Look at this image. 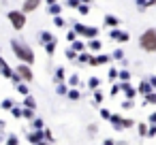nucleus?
Returning a JSON list of instances; mask_svg holds the SVG:
<instances>
[{
  "mask_svg": "<svg viewBox=\"0 0 156 145\" xmlns=\"http://www.w3.org/2000/svg\"><path fill=\"white\" fill-rule=\"evenodd\" d=\"M118 83H120V81H118ZM120 94H122L124 98H128V100H135V96H137V88L130 85V81H128V83H120Z\"/></svg>",
  "mask_w": 156,
  "mask_h": 145,
  "instance_id": "0eeeda50",
  "label": "nucleus"
},
{
  "mask_svg": "<svg viewBox=\"0 0 156 145\" xmlns=\"http://www.w3.org/2000/svg\"><path fill=\"white\" fill-rule=\"evenodd\" d=\"M98 88H101V79H98V77H90V79H88V90L94 92V90H98Z\"/></svg>",
  "mask_w": 156,
  "mask_h": 145,
  "instance_id": "c756f323",
  "label": "nucleus"
},
{
  "mask_svg": "<svg viewBox=\"0 0 156 145\" xmlns=\"http://www.w3.org/2000/svg\"><path fill=\"white\" fill-rule=\"evenodd\" d=\"M11 117H13V119H24V107H22V105H15V107L11 109Z\"/></svg>",
  "mask_w": 156,
  "mask_h": 145,
  "instance_id": "a878e982",
  "label": "nucleus"
},
{
  "mask_svg": "<svg viewBox=\"0 0 156 145\" xmlns=\"http://www.w3.org/2000/svg\"><path fill=\"white\" fill-rule=\"evenodd\" d=\"M90 96H92V102H94L96 107H101V105L105 102V92H103L101 88H98V90H94V92H92Z\"/></svg>",
  "mask_w": 156,
  "mask_h": 145,
  "instance_id": "4468645a",
  "label": "nucleus"
},
{
  "mask_svg": "<svg viewBox=\"0 0 156 145\" xmlns=\"http://www.w3.org/2000/svg\"><path fill=\"white\" fill-rule=\"evenodd\" d=\"M118 94H120V83H113V85H111V90H109V94H107V96H109V98H115V96H118Z\"/></svg>",
  "mask_w": 156,
  "mask_h": 145,
  "instance_id": "37998d69",
  "label": "nucleus"
},
{
  "mask_svg": "<svg viewBox=\"0 0 156 145\" xmlns=\"http://www.w3.org/2000/svg\"><path fill=\"white\" fill-rule=\"evenodd\" d=\"M135 5H137V9H139V11H147L150 7H154V5H156V0H135Z\"/></svg>",
  "mask_w": 156,
  "mask_h": 145,
  "instance_id": "412c9836",
  "label": "nucleus"
},
{
  "mask_svg": "<svg viewBox=\"0 0 156 145\" xmlns=\"http://www.w3.org/2000/svg\"><path fill=\"white\" fill-rule=\"evenodd\" d=\"M66 98H69V100H73V102H77V100H81V98H83V94H81V90H79V88H69Z\"/></svg>",
  "mask_w": 156,
  "mask_h": 145,
  "instance_id": "f3484780",
  "label": "nucleus"
},
{
  "mask_svg": "<svg viewBox=\"0 0 156 145\" xmlns=\"http://www.w3.org/2000/svg\"><path fill=\"white\" fill-rule=\"evenodd\" d=\"M115 145H128V143H124V141H118V143H115Z\"/></svg>",
  "mask_w": 156,
  "mask_h": 145,
  "instance_id": "e2e57ef3",
  "label": "nucleus"
},
{
  "mask_svg": "<svg viewBox=\"0 0 156 145\" xmlns=\"http://www.w3.org/2000/svg\"><path fill=\"white\" fill-rule=\"evenodd\" d=\"M147 124H150V126H156V111H152V113L147 115Z\"/></svg>",
  "mask_w": 156,
  "mask_h": 145,
  "instance_id": "864d4df0",
  "label": "nucleus"
},
{
  "mask_svg": "<svg viewBox=\"0 0 156 145\" xmlns=\"http://www.w3.org/2000/svg\"><path fill=\"white\" fill-rule=\"evenodd\" d=\"M92 58H94V54H90V51H81V54L77 56V62H79V64H88V66H90Z\"/></svg>",
  "mask_w": 156,
  "mask_h": 145,
  "instance_id": "4be33fe9",
  "label": "nucleus"
},
{
  "mask_svg": "<svg viewBox=\"0 0 156 145\" xmlns=\"http://www.w3.org/2000/svg\"><path fill=\"white\" fill-rule=\"evenodd\" d=\"M115 143H118V141H115V139H111V136H107V139L103 141V145H115Z\"/></svg>",
  "mask_w": 156,
  "mask_h": 145,
  "instance_id": "4d7b16f0",
  "label": "nucleus"
},
{
  "mask_svg": "<svg viewBox=\"0 0 156 145\" xmlns=\"http://www.w3.org/2000/svg\"><path fill=\"white\" fill-rule=\"evenodd\" d=\"M103 24L109 26L111 30H113V28H120V19H118L115 15H105V17H103Z\"/></svg>",
  "mask_w": 156,
  "mask_h": 145,
  "instance_id": "2eb2a0df",
  "label": "nucleus"
},
{
  "mask_svg": "<svg viewBox=\"0 0 156 145\" xmlns=\"http://www.w3.org/2000/svg\"><path fill=\"white\" fill-rule=\"evenodd\" d=\"M107 81H111V83L118 81V68H109V73H107Z\"/></svg>",
  "mask_w": 156,
  "mask_h": 145,
  "instance_id": "ea45409f",
  "label": "nucleus"
},
{
  "mask_svg": "<svg viewBox=\"0 0 156 145\" xmlns=\"http://www.w3.org/2000/svg\"><path fill=\"white\" fill-rule=\"evenodd\" d=\"M56 43H58V41H54V43H47V45H43V47H45V54H47L49 58H51V56L56 54Z\"/></svg>",
  "mask_w": 156,
  "mask_h": 145,
  "instance_id": "e433bc0d",
  "label": "nucleus"
},
{
  "mask_svg": "<svg viewBox=\"0 0 156 145\" xmlns=\"http://www.w3.org/2000/svg\"><path fill=\"white\" fill-rule=\"evenodd\" d=\"M11 51L13 56L22 62V64H28L32 66L37 62V56H34V49L26 43V41H20V39H11Z\"/></svg>",
  "mask_w": 156,
  "mask_h": 145,
  "instance_id": "f257e3e1",
  "label": "nucleus"
},
{
  "mask_svg": "<svg viewBox=\"0 0 156 145\" xmlns=\"http://www.w3.org/2000/svg\"><path fill=\"white\" fill-rule=\"evenodd\" d=\"M7 128V124H5V119H0V130H5Z\"/></svg>",
  "mask_w": 156,
  "mask_h": 145,
  "instance_id": "052dcab7",
  "label": "nucleus"
},
{
  "mask_svg": "<svg viewBox=\"0 0 156 145\" xmlns=\"http://www.w3.org/2000/svg\"><path fill=\"white\" fill-rule=\"evenodd\" d=\"M13 107H15L13 98H2V102H0V109H2V111H11Z\"/></svg>",
  "mask_w": 156,
  "mask_h": 145,
  "instance_id": "cd10ccee",
  "label": "nucleus"
},
{
  "mask_svg": "<svg viewBox=\"0 0 156 145\" xmlns=\"http://www.w3.org/2000/svg\"><path fill=\"white\" fill-rule=\"evenodd\" d=\"M66 85H69V88H79V75L75 73V75L66 77Z\"/></svg>",
  "mask_w": 156,
  "mask_h": 145,
  "instance_id": "2f4dec72",
  "label": "nucleus"
},
{
  "mask_svg": "<svg viewBox=\"0 0 156 145\" xmlns=\"http://www.w3.org/2000/svg\"><path fill=\"white\" fill-rule=\"evenodd\" d=\"M54 90H56L58 96H66V94H69V85H66V81H64V83H58Z\"/></svg>",
  "mask_w": 156,
  "mask_h": 145,
  "instance_id": "473e14b6",
  "label": "nucleus"
},
{
  "mask_svg": "<svg viewBox=\"0 0 156 145\" xmlns=\"http://www.w3.org/2000/svg\"><path fill=\"white\" fill-rule=\"evenodd\" d=\"M98 115H101V119H105V122H109L111 119V109H107V107H101V111H98Z\"/></svg>",
  "mask_w": 156,
  "mask_h": 145,
  "instance_id": "72a5a7b5",
  "label": "nucleus"
},
{
  "mask_svg": "<svg viewBox=\"0 0 156 145\" xmlns=\"http://www.w3.org/2000/svg\"><path fill=\"white\" fill-rule=\"evenodd\" d=\"M109 126H111V130L122 132V130H124V117H122L120 113H113V115H111V119H109Z\"/></svg>",
  "mask_w": 156,
  "mask_h": 145,
  "instance_id": "6e6552de",
  "label": "nucleus"
},
{
  "mask_svg": "<svg viewBox=\"0 0 156 145\" xmlns=\"http://www.w3.org/2000/svg\"><path fill=\"white\" fill-rule=\"evenodd\" d=\"M73 30L77 32V36H83V39H86V32H88V26H83V24H79V22H77V24H73Z\"/></svg>",
  "mask_w": 156,
  "mask_h": 145,
  "instance_id": "c85d7f7f",
  "label": "nucleus"
},
{
  "mask_svg": "<svg viewBox=\"0 0 156 145\" xmlns=\"http://www.w3.org/2000/svg\"><path fill=\"white\" fill-rule=\"evenodd\" d=\"M24 109H37V98L32 96V94H28V96H24V100L20 102Z\"/></svg>",
  "mask_w": 156,
  "mask_h": 145,
  "instance_id": "a211bd4d",
  "label": "nucleus"
},
{
  "mask_svg": "<svg viewBox=\"0 0 156 145\" xmlns=\"http://www.w3.org/2000/svg\"><path fill=\"white\" fill-rule=\"evenodd\" d=\"M135 128H137V134H139L141 139H147V128H150V124H147V122H139Z\"/></svg>",
  "mask_w": 156,
  "mask_h": 145,
  "instance_id": "393cba45",
  "label": "nucleus"
},
{
  "mask_svg": "<svg viewBox=\"0 0 156 145\" xmlns=\"http://www.w3.org/2000/svg\"><path fill=\"white\" fill-rule=\"evenodd\" d=\"M133 107H135V100H128V98L122 100V109H124V111H128V109H133Z\"/></svg>",
  "mask_w": 156,
  "mask_h": 145,
  "instance_id": "49530a36",
  "label": "nucleus"
},
{
  "mask_svg": "<svg viewBox=\"0 0 156 145\" xmlns=\"http://www.w3.org/2000/svg\"><path fill=\"white\" fill-rule=\"evenodd\" d=\"M28 141H30V145H37L39 141H43V130H30L28 132Z\"/></svg>",
  "mask_w": 156,
  "mask_h": 145,
  "instance_id": "6ab92c4d",
  "label": "nucleus"
},
{
  "mask_svg": "<svg viewBox=\"0 0 156 145\" xmlns=\"http://www.w3.org/2000/svg\"><path fill=\"white\" fill-rule=\"evenodd\" d=\"M77 39H79V36H77V32L71 28V30L66 32V41H69V43H73V41H77Z\"/></svg>",
  "mask_w": 156,
  "mask_h": 145,
  "instance_id": "c03bdc74",
  "label": "nucleus"
},
{
  "mask_svg": "<svg viewBox=\"0 0 156 145\" xmlns=\"http://www.w3.org/2000/svg\"><path fill=\"white\" fill-rule=\"evenodd\" d=\"M0 75H2L5 79H13V75H15V68H11V66L5 62L2 66H0Z\"/></svg>",
  "mask_w": 156,
  "mask_h": 145,
  "instance_id": "aec40b11",
  "label": "nucleus"
},
{
  "mask_svg": "<svg viewBox=\"0 0 156 145\" xmlns=\"http://www.w3.org/2000/svg\"><path fill=\"white\" fill-rule=\"evenodd\" d=\"M135 126H137V122H135L133 117H124V130H126V128H135Z\"/></svg>",
  "mask_w": 156,
  "mask_h": 145,
  "instance_id": "de8ad7c7",
  "label": "nucleus"
},
{
  "mask_svg": "<svg viewBox=\"0 0 156 145\" xmlns=\"http://www.w3.org/2000/svg\"><path fill=\"white\" fill-rule=\"evenodd\" d=\"M64 81H66V71H64V66H58V68L54 71V85L64 83Z\"/></svg>",
  "mask_w": 156,
  "mask_h": 145,
  "instance_id": "f8f14e48",
  "label": "nucleus"
},
{
  "mask_svg": "<svg viewBox=\"0 0 156 145\" xmlns=\"http://www.w3.org/2000/svg\"><path fill=\"white\" fill-rule=\"evenodd\" d=\"M37 145H54V143H47V141H45V139H43V141H39V143H37Z\"/></svg>",
  "mask_w": 156,
  "mask_h": 145,
  "instance_id": "13d9d810",
  "label": "nucleus"
},
{
  "mask_svg": "<svg viewBox=\"0 0 156 145\" xmlns=\"http://www.w3.org/2000/svg\"><path fill=\"white\" fill-rule=\"evenodd\" d=\"M156 136V126H150L147 128V139H154Z\"/></svg>",
  "mask_w": 156,
  "mask_h": 145,
  "instance_id": "5fc2aeb1",
  "label": "nucleus"
},
{
  "mask_svg": "<svg viewBox=\"0 0 156 145\" xmlns=\"http://www.w3.org/2000/svg\"><path fill=\"white\" fill-rule=\"evenodd\" d=\"M96 132H98V126H96V124H88V134H90V136H94Z\"/></svg>",
  "mask_w": 156,
  "mask_h": 145,
  "instance_id": "3c124183",
  "label": "nucleus"
},
{
  "mask_svg": "<svg viewBox=\"0 0 156 145\" xmlns=\"http://www.w3.org/2000/svg\"><path fill=\"white\" fill-rule=\"evenodd\" d=\"M66 5H69L71 9H79V5H81V0H66Z\"/></svg>",
  "mask_w": 156,
  "mask_h": 145,
  "instance_id": "603ef678",
  "label": "nucleus"
},
{
  "mask_svg": "<svg viewBox=\"0 0 156 145\" xmlns=\"http://www.w3.org/2000/svg\"><path fill=\"white\" fill-rule=\"evenodd\" d=\"M154 92H156V90H154Z\"/></svg>",
  "mask_w": 156,
  "mask_h": 145,
  "instance_id": "69168bd1",
  "label": "nucleus"
},
{
  "mask_svg": "<svg viewBox=\"0 0 156 145\" xmlns=\"http://www.w3.org/2000/svg\"><path fill=\"white\" fill-rule=\"evenodd\" d=\"M5 145H20V136L17 134H7V139H5Z\"/></svg>",
  "mask_w": 156,
  "mask_h": 145,
  "instance_id": "f704fd0d",
  "label": "nucleus"
},
{
  "mask_svg": "<svg viewBox=\"0 0 156 145\" xmlns=\"http://www.w3.org/2000/svg\"><path fill=\"white\" fill-rule=\"evenodd\" d=\"M88 51L90 54H101L103 51V41H98V39H92V41H88Z\"/></svg>",
  "mask_w": 156,
  "mask_h": 145,
  "instance_id": "9b49d317",
  "label": "nucleus"
},
{
  "mask_svg": "<svg viewBox=\"0 0 156 145\" xmlns=\"http://www.w3.org/2000/svg\"><path fill=\"white\" fill-rule=\"evenodd\" d=\"M69 47H71V49H75L77 54H81V51H88V43H86V41H81V39L73 41V43H71Z\"/></svg>",
  "mask_w": 156,
  "mask_h": 145,
  "instance_id": "dca6fc26",
  "label": "nucleus"
},
{
  "mask_svg": "<svg viewBox=\"0 0 156 145\" xmlns=\"http://www.w3.org/2000/svg\"><path fill=\"white\" fill-rule=\"evenodd\" d=\"M139 47L147 54H156V30L154 28H147L145 32H141L139 36Z\"/></svg>",
  "mask_w": 156,
  "mask_h": 145,
  "instance_id": "f03ea898",
  "label": "nucleus"
},
{
  "mask_svg": "<svg viewBox=\"0 0 156 145\" xmlns=\"http://www.w3.org/2000/svg\"><path fill=\"white\" fill-rule=\"evenodd\" d=\"M30 128H32V130H43V128H45V122H43V117H39V115H37V117L30 122Z\"/></svg>",
  "mask_w": 156,
  "mask_h": 145,
  "instance_id": "bb28decb",
  "label": "nucleus"
},
{
  "mask_svg": "<svg viewBox=\"0 0 156 145\" xmlns=\"http://www.w3.org/2000/svg\"><path fill=\"white\" fill-rule=\"evenodd\" d=\"M147 81H150V85L156 90V75H147Z\"/></svg>",
  "mask_w": 156,
  "mask_h": 145,
  "instance_id": "6e6d98bb",
  "label": "nucleus"
},
{
  "mask_svg": "<svg viewBox=\"0 0 156 145\" xmlns=\"http://www.w3.org/2000/svg\"><path fill=\"white\" fill-rule=\"evenodd\" d=\"M86 39H88V41H92V39H98V28L90 26V28H88V32H86Z\"/></svg>",
  "mask_w": 156,
  "mask_h": 145,
  "instance_id": "c9c22d12",
  "label": "nucleus"
},
{
  "mask_svg": "<svg viewBox=\"0 0 156 145\" xmlns=\"http://www.w3.org/2000/svg\"><path fill=\"white\" fill-rule=\"evenodd\" d=\"M7 19H9V24H11L13 30H24V28H26V22H28V17H26V13H24L22 9L9 11V13H7Z\"/></svg>",
  "mask_w": 156,
  "mask_h": 145,
  "instance_id": "7ed1b4c3",
  "label": "nucleus"
},
{
  "mask_svg": "<svg viewBox=\"0 0 156 145\" xmlns=\"http://www.w3.org/2000/svg\"><path fill=\"white\" fill-rule=\"evenodd\" d=\"M77 11H79V15H88L90 13V5H79Z\"/></svg>",
  "mask_w": 156,
  "mask_h": 145,
  "instance_id": "09e8293b",
  "label": "nucleus"
},
{
  "mask_svg": "<svg viewBox=\"0 0 156 145\" xmlns=\"http://www.w3.org/2000/svg\"><path fill=\"white\" fill-rule=\"evenodd\" d=\"M64 56H66V60H75V62H77V56H79V54H77L75 49H71V47H66V51H64Z\"/></svg>",
  "mask_w": 156,
  "mask_h": 145,
  "instance_id": "58836bf2",
  "label": "nucleus"
},
{
  "mask_svg": "<svg viewBox=\"0 0 156 145\" xmlns=\"http://www.w3.org/2000/svg\"><path fill=\"white\" fill-rule=\"evenodd\" d=\"M130 77H133V75H130L128 68H120V71H118V81H120V83H128Z\"/></svg>",
  "mask_w": 156,
  "mask_h": 145,
  "instance_id": "5701e85b",
  "label": "nucleus"
},
{
  "mask_svg": "<svg viewBox=\"0 0 156 145\" xmlns=\"http://www.w3.org/2000/svg\"><path fill=\"white\" fill-rule=\"evenodd\" d=\"M43 139H45L47 143H54V132H51V130H49L47 126L43 128Z\"/></svg>",
  "mask_w": 156,
  "mask_h": 145,
  "instance_id": "a19ab883",
  "label": "nucleus"
},
{
  "mask_svg": "<svg viewBox=\"0 0 156 145\" xmlns=\"http://www.w3.org/2000/svg\"><path fill=\"white\" fill-rule=\"evenodd\" d=\"M54 41H56V36L51 32H47V30H41L39 32V43L41 45H47V43H54Z\"/></svg>",
  "mask_w": 156,
  "mask_h": 145,
  "instance_id": "ddd939ff",
  "label": "nucleus"
},
{
  "mask_svg": "<svg viewBox=\"0 0 156 145\" xmlns=\"http://www.w3.org/2000/svg\"><path fill=\"white\" fill-rule=\"evenodd\" d=\"M143 105H156V92H152V94L143 96Z\"/></svg>",
  "mask_w": 156,
  "mask_h": 145,
  "instance_id": "79ce46f5",
  "label": "nucleus"
},
{
  "mask_svg": "<svg viewBox=\"0 0 156 145\" xmlns=\"http://www.w3.org/2000/svg\"><path fill=\"white\" fill-rule=\"evenodd\" d=\"M34 117H37V109H24V119L32 122Z\"/></svg>",
  "mask_w": 156,
  "mask_h": 145,
  "instance_id": "4c0bfd02",
  "label": "nucleus"
},
{
  "mask_svg": "<svg viewBox=\"0 0 156 145\" xmlns=\"http://www.w3.org/2000/svg\"><path fill=\"white\" fill-rule=\"evenodd\" d=\"M15 92L24 98V96H28L30 94V88H28V83H24V81H20V83H15Z\"/></svg>",
  "mask_w": 156,
  "mask_h": 145,
  "instance_id": "b1692460",
  "label": "nucleus"
},
{
  "mask_svg": "<svg viewBox=\"0 0 156 145\" xmlns=\"http://www.w3.org/2000/svg\"><path fill=\"white\" fill-rule=\"evenodd\" d=\"M109 39L115 41V43H128V41H130V34L124 32V30H120V28H113V30L109 32Z\"/></svg>",
  "mask_w": 156,
  "mask_h": 145,
  "instance_id": "39448f33",
  "label": "nucleus"
},
{
  "mask_svg": "<svg viewBox=\"0 0 156 145\" xmlns=\"http://www.w3.org/2000/svg\"><path fill=\"white\" fill-rule=\"evenodd\" d=\"M113 62V58H111V54H96L94 58H92V62H90V66H105V64H111Z\"/></svg>",
  "mask_w": 156,
  "mask_h": 145,
  "instance_id": "423d86ee",
  "label": "nucleus"
},
{
  "mask_svg": "<svg viewBox=\"0 0 156 145\" xmlns=\"http://www.w3.org/2000/svg\"><path fill=\"white\" fill-rule=\"evenodd\" d=\"M45 2H47V7H51V5H56V2H58V0H45Z\"/></svg>",
  "mask_w": 156,
  "mask_h": 145,
  "instance_id": "bf43d9fd",
  "label": "nucleus"
},
{
  "mask_svg": "<svg viewBox=\"0 0 156 145\" xmlns=\"http://www.w3.org/2000/svg\"><path fill=\"white\" fill-rule=\"evenodd\" d=\"M152 92H154V88L150 85L147 79L139 81V85H137V94H139V96H147V94H152Z\"/></svg>",
  "mask_w": 156,
  "mask_h": 145,
  "instance_id": "9d476101",
  "label": "nucleus"
},
{
  "mask_svg": "<svg viewBox=\"0 0 156 145\" xmlns=\"http://www.w3.org/2000/svg\"><path fill=\"white\" fill-rule=\"evenodd\" d=\"M111 58L118 60V62H122V60H124V51H122V49H115V51L111 54Z\"/></svg>",
  "mask_w": 156,
  "mask_h": 145,
  "instance_id": "a18cd8bd",
  "label": "nucleus"
},
{
  "mask_svg": "<svg viewBox=\"0 0 156 145\" xmlns=\"http://www.w3.org/2000/svg\"><path fill=\"white\" fill-rule=\"evenodd\" d=\"M0 132H5V130H0Z\"/></svg>",
  "mask_w": 156,
  "mask_h": 145,
  "instance_id": "0e129e2a",
  "label": "nucleus"
},
{
  "mask_svg": "<svg viewBox=\"0 0 156 145\" xmlns=\"http://www.w3.org/2000/svg\"><path fill=\"white\" fill-rule=\"evenodd\" d=\"M47 13H49L51 17H58V15L62 13V7H60V5L56 2V5H51V7H47Z\"/></svg>",
  "mask_w": 156,
  "mask_h": 145,
  "instance_id": "7c9ffc66",
  "label": "nucleus"
},
{
  "mask_svg": "<svg viewBox=\"0 0 156 145\" xmlns=\"http://www.w3.org/2000/svg\"><path fill=\"white\" fill-rule=\"evenodd\" d=\"M39 7H41V0H24V5H22V11L28 15V13H34Z\"/></svg>",
  "mask_w": 156,
  "mask_h": 145,
  "instance_id": "1a4fd4ad",
  "label": "nucleus"
},
{
  "mask_svg": "<svg viewBox=\"0 0 156 145\" xmlns=\"http://www.w3.org/2000/svg\"><path fill=\"white\" fill-rule=\"evenodd\" d=\"M92 2V0H81V5H90Z\"/></svg>",
  "mask_w": 156,
  "mask_h": 145,
  "instance_id": "680f3d73",
  "label": "nucleus"
},
{
  "mask_svg": "<svg viewBox=\"0 0 156 145\" xmlns=\"http://www.w3.org/2000/svg\"><path fill=\"white\" fill-rule=\"evenodd\" d=\"M54 26H56V28H64L66 24H64V19H62V17L58 15V17H54Z\"/></svg>",
  "mask_w": 156,
  "mask_h": 145,
  "instance_id": "8fccbe9b",
  "label": "nucleus"
},
{
  "mask_svg": "<svg viewBox=\"0 0 156 145\" xmlns=\"http://www.w3.org/2000/svg\"><path fill=\"white\" fill-rule=\"evenodd\" d=\"M15 75H17L24 83H32V81H34V71H32V66L22 64V62H17V66H15Z\"/></svg>",
  "mask_w": 156,
  "mask_h": 145,
  "instance_id": "20e7f679",
  "label": "nucleus"
}]
</instances>
